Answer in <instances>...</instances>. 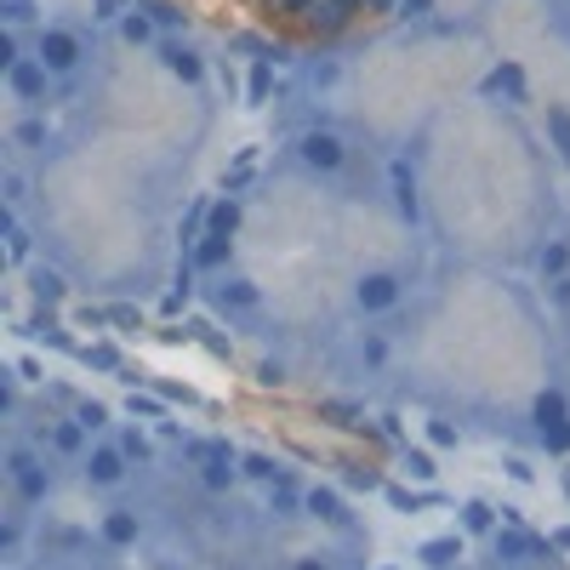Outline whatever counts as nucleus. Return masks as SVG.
<instances>
[{"label": "nucleus", "mask_w": 570, "mask_h": 570, "mask_svg": "<svg viewBox=\"0 0 570 570\" xmlns=\"http://www.w3.org/2000/svg\"><path fill=\"white\" fill-rule=\"evenodd\" d=\"M285 166L314 188H337L354 171V137L331 120H308V126L292 131V142H285Z\"/></svg>", "instance_id": "obj_1"}, {"label": "nucleus", "mask_w": 570, "mask_h": 570, "mask_svg": "<svg viewBox=\"0 0 570 570\" xmlns=\"http://www.w3.org/2000/svg\"><path fill=\"white\" fill-rule=\"evenodd\" d=\"M35 58L46 63V75H52L58 86L86 80L91 63H98V35H91L86 23H69V18H46L35 29Z\"/></svg>", "instance_id": "obj_2"}, {"label": "nucleus", "mask_w": 570, "mask_h": 570, "mask_svg": "<svg viewBox=\"0 0 570 570\" xmlns=\"http://www.w3.org/2000/svg\"><path fill=\"white\" fill-rule=\"evenodd\" d=\"M188 473H195V491L206 502H228L234 491L246 485L240 445H228V440H195V445H188Z\"/></svg>", "instance_id": "obj_3"}, {"label": "nucleus", "mask_w": 570, "mask_h": 570, "mask_svg": "<svg viewBox=\"0 0 570 570\" xmlns=\"http://www.w3.org/2000/svg\"><path fill=\"white\" fill-rule=\"evenodd\" d=\"M405 297H411V274L405 268H365L348 285V314L360 325H376V320H394L405 308Z\"/></svg>", "instance_id": "obj_4"}, {"label": "nucleus", "mask_w": 570, "mask_h": 570, "mask_svg": "<svg viewBox=\"0 0 570 570\" xmlns=\"http://www.w3.org/2000/svg\"><path fill=\"white\" fill-rule=\"evenodd\" d=\"M75 480H80V491H91V497H126L131 485H137V462L120 451V440L115 434H98L91 440V451L80 456V468H75Z\"/></svg>", "instance_id": "obj_5"}, {"label": "nucleus", "mask_w": 570, "mask_h": 570, "mask_svg": "<svg viewBox=\"0 0 570 570\" xmlns=\"http://www.w3.org/2000/svg\"><path fill=\"white\" fill-rule=\"evenodd\" d=\"M525 440H531L542 456H570V389H564V383H548V389L531 400Z\"/></svg>", "instance_id": "obj_6"}, {"label": "nucleus", "mask_w": 570, "mask_h": 570, "mask_svg": "<svg viewBox=\"0 0 570 570\" xmlns=\"http://www.w3.org/2000/svg\"><path fill=\"white\" fill-rule=\"evenodd\" d=\"M155 537V513L142 508V502H126V497H115L104 513H98V553H137L142 542Z\"/></svg>", "instance_id": "obj_7"}, {"label": "nucleus", "mask_w": 570, "mask_h": 570, "mask_svg": "<svg viewBox=\"0 0 570 570\" xmlns=\"http://www.w3.org/2000/svg\"><path fill=\"white\" fill-rule=\"evenodd\" d=\"M149 58L160 63V75H171V80L188 86V91H206V80H212V58L200 52L195 35H166Z\"/></svg>", "instance_id": "obj_8"}, {"label": "nucleus", "mask_w": 570, "mask_h": 570, "mask_svg": "<svg viewBox=\"0 0 570 570\" xmlns=\"http://www.w3.org/2000/svg\"><path fill=\"white\" fill-rule=\"evenodd\" d=\"M303 519H308V525H320L331 542H365L354 508L331 491V485H303Z\"/></svg>", "instance_id": "obj_9"}, {"label": "nucleus", "mask_w": 570, "mask_h": 570, "mask_svg": "<svg viewBox=\"0 0 570 570\" xmlns=\"http://www.w3.org/2000/svg\"><path fill=\"white\" fill-rule=\"evenodd\" d=\"M63 462L58 456H40L35 468H23L18 480H7V508H23V513H40L46 502H52L63 491Z\"/></svg>", "instance_id": "obj_10"}, {"label": "nucleus", "mask_w": 570, "mask_h": 570, "mask_svg": "<svg viewBox=\"0 0 570 570\" xmlns=\"http://www.w3.org/2000/svg\"><path fill=\"white\" fill-rule=\"evenodd\" d=\"M0 86H7V98H12L18 115H29V109H58V80L46 75L40 58H23L18 69H7V75H0Z\"/></svg>", "instance_id": "obj_11"}, {"label": "nucleus", "mask_w": 570, "mask_h": 570, "mask_svg": "<svg viewBox=\"0 0 570 570\" xmlns=\"http://www.w3.org/2000/svg\"><path fill=\"white\" fill-rule=\"evenodd\" d=\"M206 303H212L228 325H246V320L263 314V292H257L246 274H217V279H206Z\"/></svg>", "instance_id": "obj_12"}, {"label": "nucleus", "mask_w": 570, "mask_h": 570, "mask_svg": "<svg viewBox=\"0 0 570 570\" xmlns=\"http://www.w3.org/2000/svg\"><path fill=\"white\" fill-rule=\"evenodd\" d=\"M383 171H389L383 200H389L394 223H400V228H422L428 217H422V188H416V166H411V155H389Z\"/></svg>", "instance_id": "obj_13"}, {"label": "nucleus", "mask_w": 570, "mask_h": 570, "mask_svg": "<svg viewBox=\"0 0 570 570\" xmlns=\"http://www.w3.org/2000/svg\"><path fill=\"white\" fill-rule=\"evenodd\" d=\"M343 75H348V58H343V52H331V46L297 63V86L308 91V98H331V91L343 86Z\"/></svg>", "instance_id": "obj_14"}, {"label": "nucleus", "mask_w": 570, "mask_h": 570, "mask_svg": "<svg viewBox=\"0 0 570 570\" xmlns=\"http://www.w3.org/2000/svg\"><path fill=\"white\" fill-rule=\"evenodd\" d=\"M183 257H188V263H195V268H200V279H217V274H234V240H228V234H200V240H195V246H188Z\"/></svg>", "instance_id": "obj_15"}, {"label": "nucleus", "mask_w": 570, "mask_h": 570, "mask_svg": "<svg viewBox=\"0 0 570 570\" xmlns=\"http://www.w3.org/2000/svg\"><path fill=\"white\" fill-rule=\"evenodd\" d=\"M354 548L360 542H320V548H303V553H285L279 570H343V564H354L348 559Z\"/></svg>", "instance_id": "obj_16"}, {"label": "nucleus", "mask_w": 570, "mask_h": 570, "mask_svg": "<svg viewBox=\"0 0 570 570\" xmlns=\"http://www.w3.org/2000/svg\"><path fill=\"white\" fill-rule=\"evenodd\" d=\"M115 40H120V46H137V52H155V46H160L166 35H160V23L149 18V7L137 0V7H131V12L115 23Z\"/></svg>", "instance_id": "obj_17"}, {"label": "nucleus", "mask_w": 570, "mask_h": 570, "mask_svg": "<svg viewBox=\"0 0 570 570\" xmlns=\"http://www.w3.org/2000/svg\"><path fill=\"white\" fill-rule=\"evenodd\" d=\"M240 468H246V485H263V491H274V485H297V473L285 468L279 456H268V451H240Z\"/></svg>", "instance_id": "obj_18"}, {"label": "nucleus", "mask_w": 570, "mask_h": 570, "mask_svg": "<svg viewBox=\"0 0 570 570\" xmlns=\"http://www.w3.org/2000/svg\"><path fill=\"white\" fill-rule=\"evenodd\" d=\"M12 155H40L46 142H52V120H46V109H29V115H18L12 120Z\"/></svg>", "instance_id": "obj_19"}, {"label": "nucleus", "mask_w": 570, "mask_h": 570, "mask_svg": "<svg viewBox=\"0 0 570 570\" xmlns=\"http://www.w3.org/2000/svg\"><path fill=\"white\" fill-rule=\"evenodd\" d=\"M115 440H120V451L137 462V473L160 468V451H155V440H149V428H142V422H115Z\"/></svg>", "instance_id": "obj_20"}, {"label": "nucleus", "mask_w": 570, "mask_h": 570, "mask_svg": "<svg viewBox=\"0 0 570 570\" xmlns=\"http://www.w3.org/2000/svg\"><path fill=\"white\" fill-rule=\"evenodd\" d=\"M456 513H462V519H456V525H462V537H473V542H491V537L502 531V519H497V508H491L485 497H468Z\"/></svg>", "instance_id": "obj_21"}, {"label": "nucleus", "mask_w": 570, "mask_h": 570, "mask_svg": "<svg viewBox=\"0 0 570 570\" xmlns=\"http://www.w3.org/2000/svg\"><path fill=\"white\" fill-rule=\"evenodd\" d=\"M531 263H537L542 285L564 279V274H570V234H548V240H542V246L531 252Z\"/></svg>", "instance_id": "obj_22"}, {"label": "nucleus", "mask_w": 570, "mask_h": 570, "mask_svg": "<svg viewBox=\"0 0 570 570\" xmlns=\"http://www.w3.org/2000/svg\"><path fill=\"white\" fill-rule=\"evenodd\" d=\"M29 292H35L40 308H46V303H63V297H69V274H63L58 263H46V257H40V263L29 268Z\"/></svg>", "instance_id": "obj_23"}, {"label": "nucleus", "mask_w": 570, "mask_h": 570, "mask_svg": "<svg viewBox=\"0 0 570 570\" xmlns=\"http://www.w3.org/2000/svg\"><path fill=\"white\" fill-rule=\"evenodd\" d=\"M422 564H428V570H456V564H468V537L451 531V537L422 542Z\"/></svg>", "instance_id": "obj_24"}, {"label": "nucleus", "mask_w": 570, "mask_h": 570, "mask_svg": "<svg viewBox=\"0 0 570 570\" xmlns=\"http://www.w3.org/2000/svg\"><path fill=\"white\" fill-rule=\"evenodd\" d=\"M35 195H29V166H23V155H7V166H0V206H29Z\"/></svg>", "instance_id": "obj_25"}, {"label": "nucleus", "mask_w": 570, "mask_h": 570, "mask_svg": "<svg viewBox=\"0 0 570 570\" xmlns=\"http://www.w3.org/2000/svg\"><path fill=\"white\" fill-rule=\"evenodd\" d=\"M542 131H548V149L570 166V109H559V104H548V115H542Z\"/></svg>", "instance_id": "obj_26"}, {"label": "nucleus", "mask_w": 570, "mask_h": 570, "mask_svg": "<svg viewBox=\"0 0 570 570\" xmlns=\"http://www.w3.org/2000/svg\"><path fill=\"white\" fill-rule=\"evenodd\" d=\"M303 23H308V29H314L320 40H337V35H348V23H354V18H343L337 7H331V0H320V7H314V12L303 18Z\"/></svg>", "instance_id": "obj_27"}, {"label": "nucleus", "mask_w": 570, "mask_h": 570, "mask_svg": "<svg viewBox=\"0 0 570 570\" xmlns=\"http://www.w3.org/2000/svg\"><path fill=\"white\" fill-rule=\"evenodd\" d=\"M257 383H263V389H292L297 371H292V360H285V354H263V360H257Z\"/></svg>", "instance_id": "obj_28"}, {"label": "nucleus", "mask_w": 570, "mask_h": 570, "mask_svg": "<svg viewBox=\"0 0 570 570\" xmlns=\"http://www.w3.org/2000/svg\"><path fill=\"white\" fill-rule=\"evenodd\" d=\"M149 7V18L160 23V35H188V12L177 7V0H142Z\"/></svg>", "instance_id": "obj_29"}, {"label": "nucleus", "mask_w": 570, "mask_h": 570, "mask_svg": "<svg viewBox=\"0 0 570 570\" xmlns=\"http://www.w3.org/2000/svg\"><path fill=\"white\" fill-rule=\"evenodd\" d=\"M46 18H35V0H0V29H40Z\"/></svg>", "instance_id": "obj_30"}, {"label": "nucleus", "mask_w": 570, "mask_h": 570, "mask_svg": "<svg viewBox=\"0 0 570 570\" xmlns=\"http://www.w3.org/2000/svg\"><path fill=\"white\" fill-rule=\"evenodd\" d=\"M69 411L91 428V434H115V416H109V405H104V400H69Z\"/></svg>", "instance_id": "obj_31"}, {"label": "nucleus", "mask_w": 570, "mask_h": 570, "mask_svg": "<svg viewBox=\"0 0 570 570\" xmlns=\"http://www.w3.org/2000/svg\"><path fill=\"white\" fill-rule=\"evenodd\" d=\"M400 462H405V473H411V480H422V485H434V480H440V468H434V456H428V451H411V445H400Z\"/></svg>", "instance_id": "obj_32"}, {"label": "nucleus", "mask_w": 570, "mask_h": 570, "mask_svg": "<svg viewBox=\"0 0 570 570\" xmlns=\"http://www.w3.org/2000/svg\"><path fill=\"white\" fill-rule=\"evenodd\" d=\"M422 434H428V445H440V451H451V445L462 440V428H456L451 416H428V422H422Z\"/></svg>", "instance_id": "obj_33"}, {"label": "nucleus", "mask_w": 570, "mask_h": 570, "mask_svg": "<svg viewBox=\"0 0 570 570\" xmlns=\"http://www.w3.org/2000/svg\"><path fill=\"white\" fill-rule=\"evenodd\" d=\"M80 360H86V365H98V371H126L120 348H109V343H91V348H80Z\"/></svg>", "instance_id": "obj_34"}, {"label": "nucleus", "mask_w": 570, "mask_h": 570, "mask_svg": "<svg viewBox=\"0 0 570 570\" xmlns=\"http://www.w3.org/2000/svg\"><path fill=\"white\" fill-rule=\"evenodd\" d=\"M400 23H434V12H440V0H400Z\"/></svg>", "instance_id": "obj_35"}, {"label": "nucleus", "mask_w": 570, "mask_h": 570, "mask_svg": "<svg viewBox=\"0 0 570 570\" xmlns=\"http://www.w3.org/2000/svg\"><path fill=\"white\" fill-rule=\"evenodd\" d=\"M268 7H274L279 18H308V12L320 7V0H268Z\"/></svg>", "instance_id": "obj_36"}, {"label": "nucleus", "mask_w": 570, "mask_h": 570, "mask_svg": "<svg viewBox=\"0 0 570 570\" xmlns=\"http://www.w3.org/2000/svg\"><path fill=\"white\" fill-rule=\"evenodd\" d=\"M331 7H337L343 18H360V12H371V0H331Z\"/></svg>", "instance_id": "obj_37"}, {"label": "nucleus", "mask_w": 570, "mask_h": 570, "mask_svg": "<svg viewBox=\"0 0 570 570\" xmlns=\"http://www.w3.org/2000/svg\"><path fill=\"white\" fill-rule=\"evenodd\" d=\"M376 570H394V564H376Z\"/></svg>", "instance_id": "obj_38"}, {"label": "nucleus", "mask_w": 570, "mask_h": 570, "mask_svg": "<svg viewBox=\"0 0 570 570\" xmlns=\"http://www.w3.org/2000/svg\"><path fill=\"white\" fill-rule=\"evenodd\" d=\"M564 491H570V473H564Z\"/></svg>", "instance_id": "obj_39"}]
</instances>
